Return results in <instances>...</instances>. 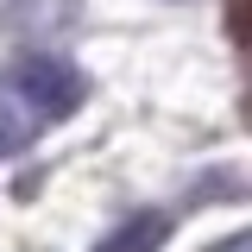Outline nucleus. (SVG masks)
<instances>
[{
    "label": "nucleus",
    "instance_id": "obj_1",
    "mask_svg": "<svg viewBox=\"0 0 252 252\" xmlns=\"http://www.w3.org/2000/svg\"><path fill=\"white\" fill-rule=\"evenodd\" d=\"M6 89L26 101L32 120H63V114H76L82 107V76L69 69L63 57H44V51H32V57L13 63V76H6Z\"/></svg>",
    "mask_w": 252,
    "mask_h": 252
},
{
    "label": "nucleus",
    "instance_id": "obj_2",
    "mask_svg": "<svg viewBox=\"0 0 252 252\" xmlns=\"http://www.w3.org/2000/svg\"><path fill=\"white\" fill-rule=\"evenodd\" d=\"M164 233H170V220H164V215H132V220H120L114 233H101V246H94V252H158V246H164Z\"/></svg>",
    "mask_w": 252,
    "mask_h": 252
},
{
    "label": "nucleus",
    "instance_id": "obj_3",
    "mask_svg": "<svg viewBox=\"0 0 252 252\" xmlns=\"http://www.w3.org/2000/svg\"><path fill=\"white\" fill-rule=\"evenodd\" d=\"M32 126H38V120L26 114V101H19V94L0 82V158L26 152V145H32Z\"/></svg>",
    "mask_w": 252,
    "mask_h": 252
}]
</instances>
